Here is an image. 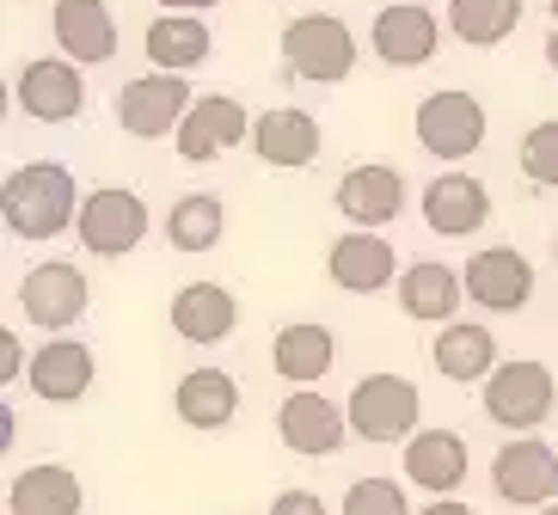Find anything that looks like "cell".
Returning a JSON list of instances; mask_svg holds the SVG:
<instances>
[{
  "mask_svg": "<svg viewBox=\"0 0 558 515\" xmlns=\"http://www.w3.org/2000/svg\"><path fill=\"white\" fill-rule=\"evenodd\" d=\"M86 510V491L68 466H25L13 473L7 485V515H81Z\"/></svg>",
  "mask_w": 558,
  "mask_h": 515,
  "instance_id": "cell-20",
  "label": "cell"
},
{
  "mask_svg": "<svg viewBox=\"0 0 558 515\" xmlns=\"http://www.w3.org/2000/svg\"><path fill=\"white\" fill-rule=\"evenodd\" d=\"M460 295H466V277L448 270V265H429V258L399 277V307H405V319H417V326H454Z\"/></svg>",
  "mask_w": 558,
  "mask_h": 515,
  "instance_id": "cell-21",
  "label": "cell"
},
{
  "mask_svg": "<svg viewBox=\"0 0 558 515\" xmlns=\"http://www.w3.org/2000/svg\"><path fill=\"white\" fill-rule=\"evenodd\" d=\"M344 412H350V436H362V442H399V436L417 430L424 400H417V387L405 375H362L350 387Z\"/></svg>",
  "mask_w": 558,
  "mask_h": 515,
  "instance_id": "cell-3",
  "label": "cell"
},
{
  "mask_svg": "<svg viewBox=\"0 0 558 515\" xmlns=\"http://www.w3.org/2000/svg\"><path fill=\"white\" fill-rule=\"evenodd\" d=\"M522 172L527 184H546V191H558V117L553 123H534L522 142Z\"/></svg>",
  "mask_w": 558,
  "mask_h": 515,
  "instance_id": "cell-31",
  "label": "cell"
},
{
  "mask_svg": "<svg viewBox=\"0 0 558 515\" xmlns=\"http://www.w3.org/2000/svg\"><path fill=\"white\" fill-rule=\"evenodd\" d=\"M74 228H81V246L93 258H123V252H135L148 240V203L135 191H123V184H105V191H93L81 203Z\"/></svg>",
  "mask_w": 558,
  "mask_h": 515,
  "instance_id": "cell-5",
  "label": "cell"
},
{
  "mask_svg": "<svg viewBox=\"0 0 558 515\" xmlns=\"http://www.w3.org/2000/svg\"><path fill=\"white\" fill-rule=\"evenodd\" d=\"M553 252H558V240H553Z\"/></svg>",
  "mask_w": 558,
  "mask_h": 515,
  "instance_id": "cell-39",
  "label": "cell"
},
{
  "mask_svg": "<svg viewBox=\"0 0 558 515\" xmlns=\"http://www.w3.org/2000/svg\"><path fill=\"white\" fill-rule=\"evenodd\" d=\"M466 295L492 314H515L534 301V265L515 246H485L466 258Z\"/></svg>",
  "mask_w": 558,
  "mask_h": 515,
  "instance_id": "cell-11",
  "label": "cell"
},
{
  "mask_svg": "<svg viewBox=\"0 0 558 515\" xmlns=\"http://www.w3.org/2000/svg\"><path fill=\"white\" fill-rule=\"evenodd\" d=\"M277 436H282L295 454H313V461H319V454H338V449H344L350 412H344V405H331L326 393H307V387H301V393H289V400H282Z\"/></svg>",
  "mask_w": 558,
  "mask_h": 515,
  "instance_id": "cell-12",
  "label": "cell"
},
{
  "mask_svg": "<svg viewBox=\"0 0 558 515\" xmlns=\"http://www.w3.org/2000/svg\"><path fill=\"white\" fill-rule=\"evenodd\" d=\"M492 485L504 503H522V510H553L558 503V454L546 449L541 436H515L504 442L492 461Z\"/></svg>",
  "mask_w": 558,
  "mask_h": 515,
  "instance_id": "cell-7",
  "label": "cell"
},
{
  "mask_svg": "<svg viewBox=\"0 0 558 515\" xmlns=\"http://www.w3.org/2000/svg\"><path fill=\"white\" fill-rule=\"evenodd\" d=\"M405 479L417 485V491L448 498V491L466 479V442H460L454 430H417L405 442Z\"/></svg>",
  "mask_w": 558,
  "mask_h": 515,
  "instance_id": "cell-23",
  "label": "cell"
},
{
  "mask_svg": "<svg viewBox=\"0 0 558 515\" xmlns=\"http://www.w3.org/2000/svg\"><path fill=\"white\" fill-rule=\"evenodd\" d=\"M282 62H289L295 81L331 86L356 68V37H350V25L338 13H301L282 32Z\"/></svg>",
  "mask_w": 558,
  "mask_h": 515,
  "instance_id": "cell-2",
  "label": "cell"
},
{
  "mask_svg": "<svg viewBox=\"0 0 558 515\" xmlns=\"http://www.w3.org/2000/svg\"><path fill=\"white\" fill-rule=\"evenodd\" d=\"M417 515H473V510H466V503H454V498H436L429 510H417Z\"/></svg>",
  "mask_w": 558,
  "mask_h": 515,
  "instance_id": "cell-36",
  "label": "cell"
},
{
  "mask_svg": "<svg viewBox=\"0 0 558 515\" xmlns=\"http://www.w3.org/2000/svg\"><path fill=\"white\" fill-rule=\"evenodd\" d=\"M93 387V350L81 338H50V344L32 356V393L50 405H74L86 400Z\"/></svg>",
  "mask_w": 558,
  "mask_h": 515,
  "instance_id": "cell-19",
  "label": "cell"
},
{
  "mask_svg": "<svg viewBox=\"0 0 558 515\" xmlns=\"http://www.w3.org/2000/svg\"><path fill=\"white\" fill-rule=\"evenodd\" d=\"M326 270L344 295H375V289H387L399 277V258L380 233H344V240H331Z\"/></svg>",
  "mask_w": 558,
  "mask_h": 515,
  "instance_id": "cell-18",
  "label": "cell"
},
{
  "mask_svg": "<svg viewBox=\"0 0 558 515\" xmlns=\"http://www.w3.org/2000/svg\"><path fill=\"white\" fill-rule=\"evenodd\" d=\"M270 515H331V510L319 503V491H282V498L270 503Z\"/></svg>",
  "mask_w": 558,
  "mask_h": 515,
  "instance_id": "cell-33",
  "label": "cell"
},
{
  "mask_svg": "<svg viewBox=\"0 0 558 515\" xmlns=\"http://www.w3.org/2000/svg\"><path fill=\"white\" fill-rule=\"evenodd\" d=\"M338 515H411V503L393 479H356L344 491V510Z\"/></svg>",
  "mask_w": 558,
  "mask_h": 515,
  "instance_id": "cell-32",
  "label": "cell"
},
{
  "mask_svg": "<svg viewBox=\"0 0 558 515\" xmlns=\"http://www.w3.org/2000/svg\"><path fill=\"white\" fill-rule=\"evenodd\" d=\"M448 25H454L460 44L497 50V44L522 25V0H448Z\"/></svg>",
  "mask_w": 558,
  "mask_h": 515,
  "instance_id": "cell-29",
  "label": "cell"
},
{
  "mask_svg": "<svg viewBox=\"0 0 558 515\" xmlns=\"http://www.w3.org/2000/svg\"><path fill=\"white\" fill-rule=\"evenodd\" d=\"M13 99H19V111L37 117V123H68V117L86 111V81L68 56H44V62L19 68Z\"/></svg>",
  "mask_w": 558,
  "mask_h": 515,
  "instance_id": "cell-10",
  "label": "cell"
},
{
  "mask_svg": "<svg viewBox=\"0 0 558 515\" xmlns=\"http://www.w3.org/2000/svg\"><path fill=\"white\" fill-rule=\"evenodd\" d=\"M166 13H191V19H203L209 7H221V0H160Z\"/></svg>",
  "mask_w": 558,
  "mask_h": 515,
  "instance_id": "cell-35",
  "label": "cell"
},
{
  "mask_svg": "<svg viewBox=\"0 0 558 515\" xmlns=\"http://www.w3.org/2000/svg\"><path fill=\"white\" fill-rule=\"evenodd\" d=\"M240 412V381L228 368H191L179 381V417L191 430H221Z\"/></svg>",
  "mask_w": 558,
  "mask_h": 515,
  "instance_id": "cell-25",
  "label": "cell"
},
{
  "mask_svg": "<svg viewBox=\"0 0 558 515\" xmlns=\"http://www.w3.org/2000/svg\"><path fill=\"white\" fill-rule=\"evenodd\" d=\"M436 368H442L448 381H492L497 368V338L485 332V326H442V338H436Z\"/></svg>",
  "mask_w": 558,
  "mask_h": 515,
  "instance_id": "cell-28",
  "label": "cell"
},
{
  "mask_svg": "<svg viewBox=\"0 0 558 515\" xmlns=\"http://www.w3.org/2000/svg\"><path fill=\"white\" fill-rule=\"evenodd\" d=\"M485 216H492V191H485L473 172H442L436 184H424V221L442 233V240L478 233Z\"/></svg>",
  "mask_w": 558,
  "mask_h": 515,
  "instance_id": "cell-17",
  "label": "cell"
},
{
  "mask_svg": "<svg viewBox=\"0 0 558 515\" xmlns=\"http://www.w3.org/2000/svg\"><path fill=\"white\" fill-rule=\"evenodd\" d=\"M436 37H442V25H436V13H429L424 0H399V7H380L375 13L368 44H375V56L387 68H417L436 56Z\"/></svg>",
  "mask_w": 558,
  "mask_h": 515,
  "instance_id": "cell-15",
  "label": "cell"
},
{
  "mask_svg": "<svg viewBox=\"0 0 558 515\" xmlns=\"http://www.w3.org/2000/svg\"><path fill=\"white\" fill-rule=\"evenodd\" d=\"M417 142L436 160H466V154H478L485 148V105L473 93H454V86L429 93L417 105Z\"/></svg>",
  "mask_w": 558,
  "mask_h": 515,
  "instance_id": "cell-8",
  "label": "cell"
},
{
  "mask_svg": "<svg viewBox=\"0 0 558 515\" xmlns=\"http://www.w3.org/2000/svg\"><path fill=\"white\" fill-rule=\"evenodd\" d=\"M541 515H558V503H553V510H541Z\"/></svg>",
  "mask_w": 558,
  "mask_h": 515,
  "instance_id": "cell-38",
  "label": "cell"
},
{
  "mask_svg": "<svg viewBox=\"0 0 558 515\" xmlns=\"http://www.w3.org/2000/svg\"><path fill=\"white\" fill-rule=\"evenodd\" d=\"M0 368H7V381L19 375V338L13 332H0Z\"/></svg>",
  "mask_w": 558,
  "mask_h": 515,
  "instance_id": "cell-34",
  "label": "cell"
},
{
  "mask_svg": "<svg viewBox=\"0 0 558 515\" xmlns=\"http://www.w3.org/2000/svg\"><path fill=\"white\" fill-rule=\"evenodd\" d=\"M338 209L356 221V233H380L387 221L405 216V179H399L393 167H380V160L350 167L344 179H338Z\"/></svg>",
  "mask_w": 558,
  "mask_h": 515,
  "instance_id": "cell-13",
  "label": "cell"
},
{
  "mask_svg": "<svg viewBox=\"0 0 558 515\" xmlns=\"http://www.w3.org/2000/svg\"><path fill=\"white\" fill-rule=\"evenodd\" d=\"M233 319H240V301L221 283H191L172 295V326L184 344H221L233 332Z\"/></svg>",
  "mask_w": 558,
  "mask_h": 515,
  "instance_id": "cell-24",
  "label": "cell"
},
{
  "mask_svg": "<svg viewBox=\"0 0 558 515\" xmlns=\"http://www.w3.org/2000/svg\"><path fill=\"white\" fill-rule=\"evenodd\" d=\"M553 400H558V387H553V368L546 363H504L485 381V417L515 436L541 430L546 417H553Z\"/></svg>",
  "mask_w": 558,
  "mask_h": 515,
  "instance_id": "cell-4",
  "label": "cell"
},
{
  "mask_svg": "<svg viewBox=\"0 0 558 515\" xmlns=\"http://www.w3.org/2000/svg\"><path fill=\"white\" fill-rule=\"evenodd\" d=\"M209 25L191 13H160L148 25V62L154 74H184V68H197L203 56H209Z\"/></svg>",
  "mask_w": 558,
  "mask_h": 515,
  "instance_id": "cell-27",
  "label": "cell"
},
{
  "mask_svg": "<svg viewBox=\"0 0 558 515\" xmlns=\"http://www.w3.org/2000/svg\"><path fill=\"white\" fill-rule=\"evenodd\" d=\"M50 32L74 68H99L117 56V19L105 0H56Z\"/></svg>",
  "mask_w": 558,
  "mask_h": 515,
  "instance_id": "cell-16",
  "label": "cell"
},
{
  "mask_svg": "<svg viewBox=\"0 0 558 515\" xmlns=\"http://www.w3.org/2000/svg\"><path fill=\"white\" fill-rule=\"evenodd\" d=\"M221 233H228V209H221V197H209V191L179 197L172 216H166V240H172L179 252H209Z\"/></svg>",
  "mask_w": 558,
  "mask_h": 515,
  "instance_id": "cell-30",
  "label": "cell"
},
{
  "mask_svg": "<svg viewBox=\"0 0 558 515\" xmlns=\"http://www.w3.org/2000/svg\"><path fill=\"white\" fill-rule=\"evenodd\" d=\"M191 86H184V74H142V81H130L123 93L111 99L117 123L130 135H142V142H160V135H179V123L191 117Z\"/></svg>",
  "mask_w": 558,
  "mask_h": 515,
  "instance_id": "cell-6",
  "label": "cell"
},
{
  "mask_svg": "<svg viewBox=\"0 0 558 515\" xmlns=\"http://www.w3.org/2000/svg\"><path fill=\"white\" fill-rule=\"evenodd\" d=\"M246 135H252L246 105L228 99V93H203V99L191 105V117L179 123L172 148H179L184 160H215V154H228L233 142H246Z\"/></svg>",
  "mask_w": 558,
  "mask_h": 515,
  "instance_id": "cell-14",
  "label": "cell"
},
{
  "mask_svg": "<svg viewBox=\"0 0 558 515\" xmlns=\"http://www.w3.org/2000/svg\"><path fill=\"white\" fill-rule=\"evenodd\" d=\"M19 307H25V319L32 326H44V332H68L74 319L86 314V301H93V289H86V277L74 265H32L25 277H19Z\"/></svg>",
  "mask_w": 558,
  "mask_h": 515,
  "instance_id": "cell-9",
  "label": "cell"
},
{
  "mask_svg": "<svg viewBox=\"0 0 558 515\" xmlns=\"http://www.w3.org/2000/svg\"><path fill=\"white\" fill-rule=\"evenodd\" d=\"M252 148H258L264 167H313L319 160V123L307 111H264L252 123Z\"/></svg>",
  "mask_w": 558,
  "mask_h": 515,
  "instance_id": "cell-22",
  "label": "cell"
},
{
  "mask_svg": "<svg viewBox=\"0 0 558 515\" xmlns=\"http://www.w3.org/2000/svg\"><path fill=\"white\" fill-rule=\"evenodd\" d=\"M0 221L13 240H56L74 216V172L56 167V160H32V167L7 172V191H0Z\"/></svg>",
  "mask_w": 558,
  "mask_h": 515,
  "instance_id": "cell-1",
  "label": "cell"
},
{
  "mask_svg": "<svg viewBox=\"0 0 558 515\" xmlns=\"http://www.w3.org/2000/svg\"><path fill=\"white\" fill-rule=\"evenodd\" d=\"M331 356H338V344H331V332H326V326H313V319H301V326H282L277 344H270V363H277V375H282V381H295V387L326 381Z\"/></svg>",
  "mask_w": 558,
  "mask_h": 515,
  "instance_id": "cell-26",
  "label": "cell"
},
{
  "mask_svg": "<svg viewBox=\"0 0 558 515\" xmlns=\"http://www.w3.org/2000/svg\"><path fill=\"white\" fill-rule=\"evenodd\" d=\"M546 62H553V74H558V25H553V37H546Z\"/></svg>",
  "mask_w": 558,
  "mask_h": 515,
  "instance_id": "cell-37",
  "label": "cell"
}]
</instances>
